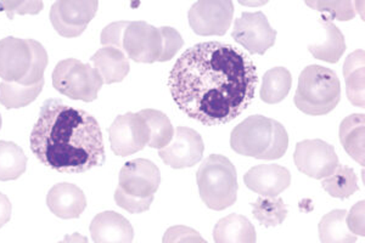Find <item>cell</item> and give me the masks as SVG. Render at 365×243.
<instances>
[{
    "instance_id": "4dcf8cb0",
    "label": "cell",
    "mask_w": 365,
    "mask_h": 243,
    "mask_svg": "<svg viewBox=\"0 0 365 243\" xmlns=\"http://www.w3.org/2000/svg\"><path fill=\"white\" fill-rule=\"evenodd\" d=\"M306 4L318 11L328 13L331 20L349 21L356 16V9L352 1H306Z\"/></svg>"
},
{
    "instance_id": "7a4b0ae2",
    "label": "cell",
    "mask_w": 365,
    "mask_h": 243,
    "mask_svg": "<svg viewBox=\"0 0 365 243\" xmlns=\"http://www.w3.org/2000/svg\"><path fill=\"white\" fill-rule=\"evenodd\" d=\"M29 146L38 161L60 173H84L106 161L98 120L58 99L43 103Z\"/></svg>"
},
{
    "instance_id": "8fae6325",
    "label": "cell",
    "mask_w": 365,
    "mask_h": 243,
    "mask_svg": "<svg viewBox=\"0 0 365 243\" xmlns=\"http://www.w3.org/2000/svg\"><path fill=\"white\" fill-rule=\"evenodd\" d=\"M111 150L117 156H130L149 144L150 129L139 113L128 112L113 120L108 128Z\"/></svg>"
},
{
    "instance_id": "44dd1931",
    "label": "cell",
    "mask_w": 365,
    "mask_h": 243,
    "mask_svg": "<svg viewBox=\"0 0 365 243\" xmlns=\"http://www.w3.org/2000/svg\"><path fill=\"white\" fill-rule=\"evenodd\" d=\"M365 53L364 50H357L349 55L344 65V77L346 82V91L349 103L364 108L365 105Z\"/></svg>"
},
{
    "instance_id": "74e56055",
    "label": "cell",
    "mask_w": 365,
    "mask_h": 243,
    "mask_svg": "<svg viewBox=\"0 0 365 243\" xmlns=\"http://www.w3.org/2000/svg\"><path fill=\"white\" fill-rule=\"evenodd\" d=\"M1 123H3V120H1V115H0V129H1Z\"/></svg>"
},
{
    "instance_id": "603a6c76",
    "label": "cell",
    "mask_w": 365,
    "mask_h": 243,
    "mask_svg": "<svg viewBox=\"0 0 365 243\" xmlns=\"http://www.w3.org/2000/svg\"><path fill=\"white\" fill-rule=\"evenodd\" d=\"M319 22L325 31V39L322 43L308 46V50L318 60L336 63L346 51L344 34L332 24V20L328 15H323L319 19Z\"/></svg>"
},
{
    "instance_id": "4fadbf2b",
    "label": "cell",
    "mask_w": 365,
    "mask_h": 243,
    "mask_svg": "<svg viewBox=\"0 0 365 243\" xmlns=\"http://www.w3.org/2000/svg\"><path fill=\"white\" fill-rule=\"evenodd\" d=\"M294 161L299 172L318 180L330 177L340 165L334 146L319 139L299 141Z\"/></svg>"
},
{
    "instance_id": "cb8c5ba5",
    "label": "cell",
    "mask_w": 365,
    "mask_h": 243,
    "mask_svg": "<svg viewBox=\"0 0 365 243\" xmlns=\"http://www.w3.org/2000/svg\"><path fill=\"white\" fill-rule=\"evenodd\" d=\"M347 210H331L324 215L319 223V239L322 243H356L357 236L353 235L346 225Z\"/></svg>"
},
{
    "instance_id": "836d02e7",
    "label": "cell",
    "mask_w": 365,
    "mask_h": 243,
    "mask_svg": "<svg viewBox=\"0 0 365 243\" xmlns=\"http://www.w3.org/2000/svg\"><path fill=\"white\" fill-rule=\"evenodd\" d=\"M163 36V56L162 62L170 61L184 46V41L178 31L172 27H160Z\"/></svg>"
},
{
    "instance_id": "ac0fdd59",
    "label": "cell",
    "mask_w": 365,
    "mask_h": 243,
    "mask_svg": "<svg viewBox=\"0 0 365 243\" xmlns=\"http://www.w3.org/2000/svg\"><path fill=\"white\" fill-rule=\"evenodd\" d=\"M46 206L61 219L79 218L87 207V198L78 186L68 182L54 185L46 195Z\"/></svg>"
},
{
    "instance_id": "1f68e13d",
    "label": "cell",
    "mask_w": 365,
    "mask_h": 243,
    "mask_svg": "<svg viewBox=\"0 0 365 243\" xmlns=\"http://www.w3.org/2000/svg\"><path fill=\"white\" fill-rule=\"evenodd\" d=\"M162 243H208L200 235L199 232L192 227L184 225H175L167 229Z\"/></svg>"
},
{
    "instance_id": "5b68a950",
    "label": "cell",
    "mask_w": 365,
    "mask_h": 243,
    "mask_svg": "<svg viewBox=\"0 0 365 243\" xmlns=\"http://www.w3.org/2000/svg\"><path fill=\"white\" fill-rule=\"evenodd\" d=\"M48 54L34 39L6 37L0 41V78L4 82L34 86L44 81Z\"/></svg>"
},
{
    "instance_id": "83f0119b",
    "label": "cell",
    "mask_w": 365,
    "mask_h": 243,
    "mask_svg": "<svg viewBox=\"0 0 365 243\" xmlns=\"http://www.w3.org/2000/svg\"><path fill=\"white\" fill-rule=\"evenodd\" d=\"M27 157L11 141H0V182L16 180L26 172Z\"/></svg>"
},
{
    "instance_id": "f1b7e54d",
    "label": "cell",
    "mask_w": 365,
    "mask_h": 243,
    "mask_svg": "<svg viewBox=\"0 0 365 243\" xmlns=\"http://www.w3.org/2000/svg\"><path fill=\"white\" fill-rule=\"evenodd\" d=\"M322 185L331 197L341 200L351 197L359 189L354 170L344 165H339L330 177L324 179Z\"/></svg>"
},
{
    "instance_id": "4316f807",
    "label": "cell",
    "mask_w": 365,
    "mask_h": 243,
    "mask_svg": "<svg viewBox=\"0 0 365 243\" xmlns=\"http://www.w3.org/2000/svg\"><path fill=\"white\" fill-rule=\"evenodd\" d=\"M44 87V81L34 86H21L19 83H0V103L4 108H21L34 103Z\"/></svg>"
},
{
    "instance_id": "7402d4cb",
    "label": "cell",
    "mask_w": 365,
    "mask_h": 243,
    "mask_svg": "<svg viewBox=\"0 0 365 243\" xmlns=\"http://www.w3.org/2000/svg\"><path fill=\"white\" fill-rule=\"evenodd\" d=\"M365 115L346 117L340 125V140L344 151L361 165H365Z\"/></svg>"
},
{
    "instance_id": "ba28073f",
    "label": "cell",
    "mask_w": 365,
    "mask_h": 243,
    "mask_svg": "<svg viewBox=\"0 0 365 243\" xmlns=\"http://www.w3.org/2000/svg\"><path fill=\"white\" fill-rule=\"evenodd\" d=\"M196 180L200 197L213 210H225L237 202V169L222 155H211L200 165Z\"/></svg>"
},
{
    "instance_id": "d6a6232c",
    "label": "cell",
    "mask_w": 365,
    "mask_h": 243,
    "mask_svg": "<svg viewBox=\"0 0 365 243\" xmlns=\"http://www.w3.org/2000/svg\"><path fill=\"white\" fill-rule=\"evenodd\" d=\"M43 1H24V0H17V1H0V10L5 11L13 20L14 16L19 15H37L43 10Z\"/></svg>"
},
{
    "instance_id": "d6986e66",
    "label": "cell",
    "mask_w": 365,
    "mask_h": 243,
    "mask_svg": "<svg viewBox=\"0 0 365 243\" xmlns=\"http://www.w3.org/2000/svg\"><path fill=\"white\" fill-rule=\"evenodd\" d=\"M91 62L105 84L122 82L130 70L129 58L123 51L113 46H104L98 50L91 56Z\"/></svg>"
},
{
    "instance_id": "2e32d148",
    "label": "cell",
    "mask_w": 365,
    "mask_h": 243,
    "mask_svg": "<svg viewBox=\"0 0 365 243\" xmlns=\"http://www.w3.org/2000/svg\"><path fill=\"white\" fill-rule=\"evenodd\" d=\"M245 185L264 197H277L290 186L289 169L279 165H256L244 177Z\"/></svg>"
},
{
    "instance_id": "9c48e42d",
    "label": "cell",
    "mask_w": 365,
    "mask_h": 243,
    "mask_svg": "<svg viewBox=\"0 0 365 243\" xmlns=\"http://www.w3.org/2000/svg\"><path fill=\"white\" fill-rule=\"evenodd\" d=\"M103 78L91 63L77 58L58 62L53 72V86L60 94L72 100L91 103L98 98L103 87Z\"/></svg>"
},
{
    "instance_id": "e0dca14e",
    "label": "cell",
    "mask_w": 365,
    "mask_h": 243,
    "mask_svg": "<svg viewBox=\"0 0 365 243\" xmlns=\"http://www.w3.org/2000/svg\"><path fill=\"white\" fill-rule=\"evenodd\" d=\"M91 239L96 243H132L134 230L129 220L113 210L103 212L91 220Z\"/></svg>"
},
{
    "instance_id": "30bf717a",
    "label": "cell",
    "mask_w": 365,
    "mask_h": 243,
    "mask_svg": "<svg viewBox=\"0 0 365 243\" xmlns=\"http://www.w3.org/2000/svg\"><path fill=\"white\" fill-rule=\"evenodd\" d=\"M99 8L96 0H58L50 10V21L60 36L76 38L83 33Z\"/></svg>"
},
{
    "instance_id": "277c9868",
    "label": "cell",
    "mask_w": 365,
    "mask_h": 243,
    "mask_svg": "<svg viewBox=\"0 0 365 243\" xmlns=\"http://www.w3.org/2000/svg\"><path fill=\"white\" fill-rule=\"evenodd\" d=\"M100 39L103 46L120 49L133 61L162 62L163 36L161 29H156L145 21L113 22L103 29Z\"/></svg>"
},
{
    "instance_id": "52a82bcc",
    "label": "cell",
    "mask_w": 365,
    "mask_h": 243,
    "mask_svg": "<svg viewBox=\"0 0 365 243\" xmlns=\"http://www.w3.org/2000/svg\"><path fill=\"white\" fill-rule=\"evenodd\" d=\"M341 100V84L330 68L312 65L299 75L295 94L296 108L306 115H328Z\"/></svg>"
},
{
    "instance_id": "6da1fadb",
    "label": "cell",
    "mask_w": 365,
    "mask_h": 243,
    "mask_svg": "<svg viewBox=\"0 0 365 243\" xmlns=\"http://www.w3.org/2000/svg\"><path fill=\"white\" fill-rule=\"evenodd\" d=\"M257 68L245 51L220 41L185 50L168 78L179 110L205 125L227 124L255 99Z\"/></svg>"
},
{
    "instance_id": "8d00e7d4",
    "label": "cell",
    "mask_w": 365,
    "mask_h": 243,
    "mask_svg": "<svg viewBox=\"0 0 365 243\" xmlns=\"http://www.w3.org/2000/svg\"><path fill=\"white\" fill-rule=\"evenodd\" d=\"M58 243H89L86 236L81 235L78 232H75L72 235L65 236V239Z\"/></svg>"
},
{
    "instance_id": "5bb4252c",
    "label": "cell",
    "mask_w": 365,
    "mask_h": 243,
    "mask_svg": "<svg viewBox=\"0 0 365 243\" xmlns=\"http://www.w3.org/2000/svg\"><path fill=\"white\" fill-rule=\"evenodd\" d=\"M232 37L251 54L264 55L275 44L277 31L262 11L242 13L235 21Z\"/></svg>"
},
{
    "instance_id": "9a60e30c",
    "label": "cell",
    "mask_w": 365,
    "mask_h": 243,
    "mask_svg": "<svg viewBox=\"0 0 365 243\" xmlns=\"http://www.w3.org/2000/svg\"><path fill=\"white\" fill-rule=\"evenodd\" d=\"M172 143L158 151V156L170 168H190L204 156L205 144L199 133L187 127H178Z\"/></svg>"
},
{
    "instance_id": "7c38bea8",
    "label": "cell",
    "mask_w": 365,
    "mask_h": 243,
    "mask_svg": "<svg viewBox=\"0 0 365 243\" xmlns=\"http://www.w3.org/2000/svg\"><path fill=\"white\" fill-rule=\"evenodd\" d=\"M234 4L230 0H200L189 10V25L199 36H225L232 25Z\"/></svg>"
},
{
    "instance_id": "e575fe53",
    "label": "cell",
    "mask_w": 365,
    "mask_h": 243,
    "mask_svg": "<svg viewBox=\"0 0 365 243\" xmlns=\"http://www.w3.org/2000/svg\"><path fill=\"white\" fill-rule=\"evenodd\" d=\"M364 208V201H361L354 205L351 212L346 215V225L353 235L361 237L365 236Z\"/></svg>"
},
{
    "instance_id": "484cf974",
    "label": "cell",
    "mask_w": 365,
    "mask_h": 243,
    "mask_svg": "<svg viewBox=\"0 0 365 243\" xmlns=\"http://www.w3.org/2000/svg\"><path fill=\"white\" fill-rule=\"evenodd\" d=\"M145 120L150 129V140L148 146L151 149L161 150L170 145L175 136V128L170 118L163 112L146 108L138 112Z\"/></svg>"
},
{
    "instance_id": "ffe728a7",
    "label": "cell",
    "mask_w": 365,
    "mask_h": 243,
    "mask_svg": "<svg viewBox=\"0 0 365 243\" xmlns=\"http://www.w3.org/2000/svg\"><path fill=\"white\" fill-rule=\"evenodd\" d=\"M216 243H256L257 235L253 224L240 214H230L220 219L213 229Z\"/></svg>"
},
{
    "instance_id": "d590c367",
    "label": "cell",
    "mask_w": 365,
    "mask_h": 243,
    "mask_svg": "<svg viewBox=\"0 0 365 243\" xmlns=\"http://www.w3.org/2000/svg\"><path fill=\"white\" fill-rule=\"evenodd\" d=\"M13 206L6 195L0 192V229L11 219Z\"/></svg>"
},
{
    "instance_id": "f546056e",
    "label": "cell",
    "mask_w": 365,
    "mask_h": 243,
    "mask_svg": "<svg viewBox=\"0 0 365 243\" xmlns=\"http://www.w3.org/2000/svg\"><path fill=\"white\" fill-rule=\"evenodd\" d=\"M253 217L266 227H278L287 219V205L279 197H261L252 205Z\"/></svg>"
},
{
    "instance_id": "3957f363",
    "label": "cell",
    "mask_w": 365,
    "mask_h": 243,
    "mask_svg": "<svg viewBox=\"0 0 365 243\" xmlns=\"http://www.w3.org/2000/svg\"><path fill=\"white\" fill-rule=\"evenodd\" d=\"M230 146L242 156L273 161L287 153L289 135L278 120L264 115H251L232 129Z\"/></svg>"
},
{
    "instance_id": "8992f818",
    "label": "cell",
    "mask_w": 365,
    "mask_h": 243,
    "mask_svg": "<svg viewBox=\"0 0 365 243\" xmlns=\"http://www.w3.org/2000/svg\"><path fill=\"white\" fill-rule=\"evenodd\" d=\"M161 182L158 165L144 158L125 163L120 169L118 186L115 191L117 206L132 214L150 210Z\"/></svg>"
},
{
    "instance_id": "d4e9b609",
    "label": "cell",
    "mask_w": 365,
    "mask_h": 243,
    "mask_svg": "<svg viewBox=\"0 0 365 243\" xmlns=\"http://www.w3.org/2000/svg\"><path fill=\"white\" fill-rule=\"evenodd\" d=\"M292 87V77L290 71L285 67H275L267 71L262 82V101L266 103H278L287 98Z\"/></svg>"
}]
</instances>
